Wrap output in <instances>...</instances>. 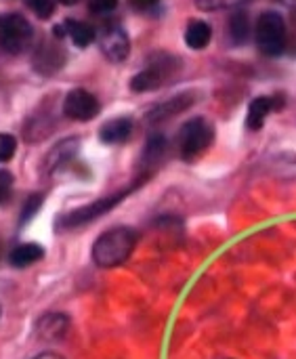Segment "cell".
Wrapping results in <instances>:
<instances>
[{"mask_svg": "<svg viewBox=\"0 0 296 359\" xmlns=\"http://www.w3.org/2000/svg\"><path fill=\"white\" fill-rule=\"evenodd\" d=\"M278 2H282L284 6H290V8H296V0H278Z\"/></svg>", "mask_w": 296, "mask_h": 359, "instance_id": "obj_28", "label": "cell"}, {"mask_svg": "<svg viewBox=\"0 0 296 359\" xmlns=\"http://www.w3.org/2000/svg\"><path fill=\"white\" fill-rule=\"evenodd\" d=\"M250 0H196V4L204 11L210 8H234V6H242Z\"/></svg>", "mask_w": 296, "mask_h": 359, "instance_id": "obj_22", "label": "cell"}, {"mask_svg": "<svg viewBox=\"0 0 296 359\" xmlns=\"http://www.w3.org/2000/svg\"><path fill=\"white\" fill-rule=\"evenodd\" d=\"M17 151V141L13 135H6V133H0V164L8 162Z\"/></svg>", "mask_w": 296, "mask_h": 359, "instance_id": "obj_20", "label": "cell"}, {"mask_svg": "<svg viewBox=\"0 0 296 359\" xmlns=\"http://www.w3.org/2000/svg\"><path fill=\"white\" fill-rule=\"evenodd\" d=\"M194 101H196V99H194V95L185 93V95H179V97H175V99L166 101V103H160L158 107H154V109L147 114V122H149V124L166 122V120H170L173 116H177V114L185 111L187 107H191V103H194Z\"/></svg>", "mask_w": 296, "mask_h": 359, "instance_id": "obj_11", "label": "cell"}, {"mask_svg": "<svg viewBox=\"0 0 296 359\" xmlns=\"http://www.w3.org/2000/svg\"><path fill=\"white\" fill-rule=\"evenodd\" d=\"M133 133V120L130 118H114L105 122L99 130V139L105 145H118L124 143Z\"/></svg>", "mask_w": 296, "mask_h": 359, "instance_id": "obj_12", "label": "cell"}, {"mask_svg": "<svg viewBox=\"0 0 296 359\" xmlns=\"http://www.w3.org/2000/svg\"><path fill=\"white\" fill-rule=\"evenodd\" d=\"M250 36V17L246 11L238 8L229 17V40L234 46H240L248 40Z\"/></svg>", "mask_w": 296, "mask_h": 359, "instance_id": "obj_16", "label": "cell"}, {"mask_svg": "<svg viewBox=\"0 0 296 359\" xmlns=\"http://www.w3.org/2000/svg\"><path fill=\"white\" fill-rule=\"evenodd\" d=\"M213 38V27L202 21V19H191L187 23V29H185V44L194 50H202L208 46Z\"/></svg>", "mask_w": 296, "mask_h": 359, "instance_id": "obj_14", "label": "cell"}, {"mask_svg": "<svg viewBox=\"0 0 296 359\" xmlns=\"http://www.w3.org/2000/svg\"><path fill=\"white\" fill-rule=\"evenodd\" d=\"M34 359H63L61 355H57V353H42V355H38V358Z\"/></svg>", "mask_w": 296, "mask_h": 359, "instance_id": "obj_27", "label": "cell"}, {"mask_svg": "<svg viewBox=\"0 0 296 359\" xmlns=\"http://www.w3.org/2000/svg\"><path fill=\"white\" fill-rule=\"evenodd\" d=\"M42 202H44V196H40V194H34L25 204H23V210H21V223H25V221H29L36 212H38V208L42 206Z\"/></svg>", "mask_w": 296, "mask_h": 359, "instance_id": "obj_23", "label": "cell"}, {"mask_svg": "<svg viewBox=\"0 0 296 359\" xmlns=\"http://www.w3.org/2000/svg\"><path fill=\"white\" fill-rule=\"evenodd\" d=\"M137 233L130 227H114L97 238L93 244L90 257L93 263L101 269H112L122 265L135 250Z\"/></svg>", "mask_w": 296, "mask_h": 359, "instance_id": "obj_1", "label": "cell"}, {"mask_svg": "<svg viewBox=\"0 0 296 359\" xmlns=\"http://www.w3.org/2000/svg\"><path fill=\"white\" fill-rule=\"evenodd\" d=\"M65 29H67V36L72 38V42L80 48H86L95 40L93 25H88L84 21H65Z\"/></svg>", "mask_w": 296, "mask_h": 359, "instance_id": "obj_18", "label": "cell"}, {"mask_svg": "<svg viewBox=\"0 0 296 359\" xmlns=\"http://www.w3.org/2000/svg\"><path fill=\"white\" fill-rule=\"evenodd\" d=\"M34 38L32 23L19 13H2L0 15V53L19 55L29 46Z\"/></svg>", "mask_w": 296, "mask_h": 359, "instance_id": "obj_5", "label": "cell"}, {"mask_svg": "<svg viewBox=\"0 0 296 359\" xmlns=\"http://www.w3.org/2000/svg\"><path fill=\"white\" fill-rule=\"evenodd\" d=\"M116 6H118V0H90V4H88L90 13H95V15H107Z\"/></svg>", "mask_w": 296, "mask_h": 359, "instance_id": "obj_24", "label": "cell"}, {"mask_svg": "<svg viewBox=\"0 0 296 359\" xmlns=\"http://www.w3.org/2000/svg\"><path fill=\"white\" fill-rule=\"evenodd\" d=\"M13 189V175L8 170H0V204L11 196Z\"/></svg>", "mask_w": 296, "mask_h": 359, "instance_id": "obj_25", "label": "cell"}, {"mask_svg": "<svg viewBox=\"0 0 296 359\" xmlns=\"http://www.w3.org/2000/svg\"><path fill=\"white\" fill-rule=\"evenodd\" d=\"M164 154H166V139L162 135H154L145 147V162L147 164H160Z\"/></svg>", "mask_w": 296, "mask_h": 359, "instance_id": "obj_19", "label": "cell"}, {"mask_svg": "<svg viewBox=\"0 0 296 359\" xmlns=\"http://www.w3.org/2000/svg\"><path fill=\"white\" fill-rule=\"evenodd\" d=\"M67 326H69V322H67L65 316H61V313H48V316H44L38 322L36 332H38V337L42 341H59V339L65 337Z\"/></svg>", "mask_w": 296, "mask_h": 359, "instance_id": "obj_13", "label": "cell"}, {"mask_svg": "<svg viewBox=\"0 0 296 359\" xmlns=\"http://www.w3.org/2000/svg\"><path fill=\"white\" fill-rule=\"evenodd\" d=\"M288 42L286 21L280 13L267 11L257 21V46L267 57H278L284 53Z\"/></svg>", "mask_w": 296, "mask_h": 359, "instance_id": "obj_4", "label": "cell"}, {"mask_svg": "<svg viewBox=\"0 0 296 359\" xmlns=\"http://www.w3.org/2000/svg\"><path fill=\"white\" fill-rule=\"evenodd\" d=\"M57 2H61V4H65V6H72V4H76L78 0H57Z\"/></svg>", "mask_w": 296, "mask_h": 359, "instance_id": "obj_29", "label": "cell"}, {"mask_svg": "<svg viewBox=\"0 0 296 359\" xmlns=\"http://www.w3.org/2000/svg\"><path fill=\"white\" fill-rule=\"evenodd\" d=\"M63 63H65V50L61 48V44L44 42L38 46V50L34 55V69L44 76L59 72L63 67Z\"/></svg>", "mask_w": 296, "mask_h": 359, "instance_id": "obj_9", "label": "cell"}, {"mask_svg": "<svg viewBox=\"0 0 296 359\" xmlns=\"http://www.w3.org/2000/svg\"><path fill=\"white\" fill-rule=\"evenodd\" d=\"M99 46H101V53L114 63L124 61L128 57V53H130L128 34L118 23H109V25L103 27V32L99 36Z\"/></svg>", "mask_w": 296, "mask_h": 359, "instance_id": "obj_8", "label": "cell"}, {"mask_svg": "<svg viewBox=\"0 0 296 359\" xmlns=\"http://www.w3.org/2000/svg\"><path fill=\"white\" fill-rule=\"evenodd\" d=\"M44 259V248L40 244L27 242V244H19L17 248H13V252L8 255V263L13 267H29L38 261Z\"/></svg>", "mask_w": 296, "mask_h": 359, "instance_id": "obj_15", "label": "cell"}, {"mask_svg": "<svg viewBox=\"0 0 296 359\" xmlns=\"http://www.w3.org/2000/svg\"><path fill=\"white\" fill-rule=\"evenodd\" d=\"M78 139H65V141H61L59 145H55V149L48 154V158H46V166H48V170H55V168H61V166H65V164H69L72 162V158L76 156V151H78Z\"/></svg>", "mask_w": 296, "mask_h": 359, "instance_id": "obj_17", "label": "cell"}, {"mask_svg": "<svg viewBox=\"0 0 296 359\" xmlns=\"http://www.w3.org/2000/svg\"><path fill=\"white\" fill-rule=\"evenodd\" d=\"M99 109H101V105H99L97 97L84 88L69 90L63 101V114L76 122H88V120L97 118Z\"/></svg>", "mask_w": 296, "mask_h": 359, "instance_id": "obj_7", "label": "cell"}, {"mask_svg": "<svg viewBox=\"0 0 296 359\" xmlns=\"http://www.w3.org/2000/svg\"><path fill=\"white\" fill-rule=\"evenodd\" d=\"M130 4L137 8V11H152L160 4V0H130Z\"/></svg>", "mask_w": 296, "mask_h": 359, "instance_id": "obj_26", "label": "cell"}, {"mask_svg": "<svg viewBox=\"0 0 296 359\" xmlns=\"http://www.w3.org/2000/svg\"><path fill=\"white\" fill-rule=\"evenodd\" d=\"M25 4L40 17V19H48L55 13V0H25Z\"/></svg>", "mask_w": 296, "mask_h": 359, "instance_id": "obj_21", "label": "cell"}, {"mask_svg": "<svg viewBox=\"0 0 296 359\" xmlns=\"http://www.w3.org/2000/svg\"><path fill=\"white\" fill-rule=\"evenodd\" d=\"M179 69H181V61L177 57L166 55V53H160V55L152 57L149 59V65L130 80V88L135 93L156 90V88L168 84Z\"/></svg>", "mask_w": 296, "mask_h": 359, "instance_id": "obj_3", "label": "cell"}, {"mask_svg": "<svg viewBox=\"0 0 296 359\" xmlns=\"http://www.w3.org/2000/svg\"><path fill=\"white\" fill-rule=\"evenodd\" d=\"M213 139H215L213 124L204 118H191L189 122L181 126L179 137H177V149H179L181 160L191 162L200 158L210 147Z\"/></svg>", "mask_w": 296, "mask_h": 359, "instance_id": "obj_2", "label": "cell"}, {"mask_svg": "<svg viewBox=\"0 0 296 359\" xmlns=\"http://www.w3.org/2000/svg\"><path fill=\"white\" fill-rule=\"evenodd\" d=\"M280 107H282V97H257V99H253L248 105V114H246V128L253 133L261 130L267 116Z\"/></svg>", "mask_w": 296, "mask_h": 359, "instance_id": "obj_10", "label": "cell"}, {"mask_svg": "<svg viewBox=\"0 0 296 359\" xmlns=\"http://www.w3.org/2000/svg\"><path fill=\"white\" fill-rule=\"evenodd\" d=\"M135 187H137V185H133V187H128V189H122V191H118V194H112V196H107V198H101V200L88 204V206H82V208H76V210L67 212V215L59 221V227H63V229H74V227H80V225H86V223L99 219L101 215H105V212H109L114 206H118Z\"/></svg>", "mask_w": 296, "mask_h": 359, "instance_id": "obj_6", "label": "cell"}]
</instances>
